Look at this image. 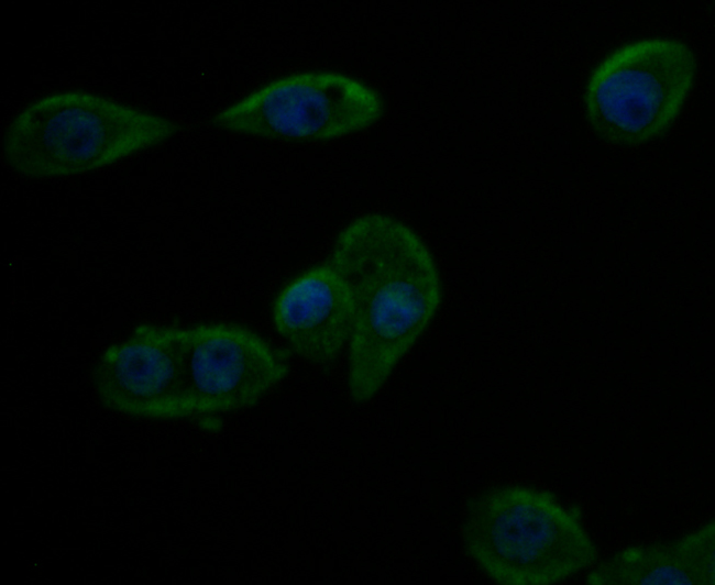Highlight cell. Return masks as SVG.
Listing matches in <instances>:
<instances>
[{
  "instance_id": "obj_1",
  "label": "cell",
  "mask_w": 715,
  "mask_h": 585,
  "mask_svg": "<svg viewBox=\"0 0 715 585\" xmlns=\"http://www.w3.org/2000/svg\"><path fill=\"white\" fill-rule=\"evenodd\" d=\"M343 278L353 306L348 390L372 399L436 316L441 282L432 253L403 221L367 213L338 235L327 260Z\"/></svg>"
},
{
  "instance_id": "obj_2",
  "label": "cell",
  "mask_w": 715,
  "mask_h": 585,
  "mask_svg": "<svg viewBox=\"0 0 715 585\" xmlns=\"http://www.w3.org/2000/svg\"><path fill=\"white\" fill-rule=\"evenodd\" d=\"M180 130L175 121L87 91L44 96L4 131L6 164L30 178L78 175L161 144Z\"/></svg>"
},
{
  "instance_id": "obj_3",
  "label": "cell",
  "mask_w": 715,
  "mask_h": 585,
  "mask_svg": "<svg viewBox=\"0 0 715 585\" xmlns=\"http://www.w3.org/2000/svg\"><path fill=\"white\" fill-rule=\"evenodd\" d=\"M464 547L501 585H552L593 566L597 550L576 515L549 492L510 485L468 507Z\"/></svg>"
},
{
  "instance_id": "obj_4",
  "label": "cell",
  "mask_w": 715,
  "mask_h": 585,
  "mask_svg": "<svg viewBox=\"0 0 715 585\" xmlns=\"http://www.w3.org/2000/svg\"><path fill=\"white\" fill-rule=\"evenodd\" d=\"M696 75L689 45L670 37L627 43L591 73L584 108L604 140L634 146L663 134L679 115Z\"/></svg>"
},
{
  "instance_id": "obj_5",
  "label": "cell",
  "mask_w": 715,
  "mask_h": 585,
  "mask_svg": "<svg viewBox=\"0 0 715 585\" xmlns=\"http://www.w3.org/2000/svg\"><path fill=\"white\" fill-rule=\"evenodd\" d=\"M383 110L380 93L358 78L305 71L256 89L218 112L212 123L261 137L330 140L374 124Z\"/></svg>"
},
{
  "instance_id": "obj_6",
  "label": "cell",
  "mask_w": 715,
  "mask_h": 585,
  "mask_svg": "<svg viewBox=\"0 0 715 585\" xmlns=\"http://www.w3.org/2000/svg\"><path fill=\"white\" fill-rule=\"evenodd\" d=\"M283 355L234 324L184 329V389L188 416L253 406L287 374Z\"/></svg>"
},
{
  "instance_id": "obj_7",
  "label": "cell",
  "mask_w": 715,
  "mask_h": 585,
  "mask_svg": "<svg viewBox=\"0 0 715 585\" xmlns=\"http://www.w3.org/2000/svg\"><path fill=\"white\" fill-rule=\"evenodd\" d=\"M92 383L99 400L120 413L173 419L187 417L184 389V329L138 325L108 347Z\"/></svg>"
},
{
  "instance_id": "obj_8",
  "label": "cell",
  "mask_w": 715,
  "mask_h": 585,
  "mask_svg": "<svg viewBox=\"0 0 715 585\" xmlns=\"http://www.w3.org/2000/svg\"><path fill=\"white\" fill-rule=\"evenodd\" d=\"M273 321L298 356L318 365L333 362L353 328V306L343 278L328 262L304 272L277 296Z\"/></svg>"
},
{
  "instance_id": "obj_9",
  "label": "cell",
  "mask_w": 715,
  "mask_h": 585,
  "mask_svg": "<svg viewBox=\"0 0 715 585\" xmlns=\"http://www.w3.org/2000/svg\"><path fill=\"white\" fill-rule=\"evenodd\" d=\"M588 585H714L715 522L670 542L626 548L587 574Z\"/></svg>"
}]
</instances>
